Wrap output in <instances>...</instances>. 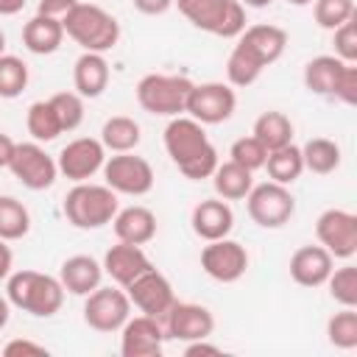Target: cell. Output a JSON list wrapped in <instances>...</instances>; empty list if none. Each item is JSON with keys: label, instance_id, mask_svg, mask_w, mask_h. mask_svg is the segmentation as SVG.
<instances>
[{"label": "cell", "instance_id": "cell-1", "mask_svg": "<svg viewBox=\"0 0 357 357\" xmlns=\"http://www.w3.org/2000/svg\"><path fill=\"white\" fill-rule=\"evenodd\" d=\"M165 151L181 176L201 181L218 167V148L209 142L204 126L190 114H176L165 126Z\"/></svg>", "mask_w": 357, "mask_h": 357}, {"label": "cell", "instance_id": "cell-2", "mask_svg": "<svg viewBox=\"0 0 357 357\" xmlns=\"http://www.w3.org/2000/svg\"><path fill=\"white\" fill-rule=\"evenodd\" d=\"M6 296L11 307L33 315V318H50L64 304V287L59 276L42 273V271H11L6 279Z\"/></svg>", "mask_w": 357, "mask_h": 357}, {"label": "cell", "instance_id": "cell-3", "mask_svg": "<svg viewBox=\"0 0 357 357\" xmlns=\"http://www.w3.org/2000/svg\"><path fill=\"white\" fill-rule=\"evenodd\" d=\"M61 25H64V33L81 50H89V53H106L120 42V22L114 20V14H109L95 3L78 0L67 11Z\"/></svg>", "mask_w": 357, "mask_h": 357}, {"label": "cell", "instance_id": "cell-4", "mask_svg": "<svg viewBox=\"0 0 357 357\" xmlns=\"http://www.w3.org/2000/svg\"><path fill=\"white\" fill-rule=\"evenodd\" d=\"M64 218L81 231L100 229L112 223L117 215V192L106 184H92V181H75V187L64 195Z\"/></svg>", "mask_w": 357, "mask_h": 357}, {"label": "cell", "instance_id": "cell-5", "mask_svg": "<svg viewBox=\"0 0 357 357\" xmlns=\"http://www.w3.org/2000/svg\"><path fill=\"white\" fill-rule=\"evenodd\" d=\"M187 22L212 36L237 39L245 31V6L240 0H173Z\"/></svg>", "mask_w": 357, "mask_h": 357}, {"label": "cell", "instance_id": "cell-6", "mask_svg": "<svg viewBox=\"0 0 357 357\" xmlns=\"http://www.w3.org/2000/svg\"><path fill=\"white\" fill-rule=\"evenodd\" d=\"M192 81L184 75H165V73H148L137 84V103L156 117H176L184 114L187 98H190Z\"/></svg>", "mask_w": 357, "mask_h": 357}, {"label": "cell", "instance_id": "cell-7", "mask_svg": "<svg viewBox=\"0 0 357 357\" xmlns=\"http://www.w3.org/2000/svg\"><path fill=\"white\" fill-rule=\"evenodd\" d=\"M245 209H248V218L257 226H262V229H282L296 215V198H293L290 187L276 184V181L268 178V181L254 184L248 190Z\"/></svg>", "mask_w": 357, "mask_h": 357}, {"label": "cell", "instance_id": "cell-8", "mask_svg": "<svg viewBox=\"0 0 357 357\" xmlns=\"http://www.w3.org/2000/svg\"><path fill=\"white\" fill-rule=\"evenodd\" d=\"M103 184L112 187L117 195H148L153 190V167L148 159L126 151V153H114V156H106L103 167Z\"/></svg>", "mask_w": 357, "mask_h": 357}, {"label": "cell", "instance_id": "cell-9", "mask_svg": "<svg viewBox=\"0 0 357 357\" xmlns=\"http://www.w3.org/2000/svg\"><path fill=\"white\" fill-rule=\"evenodd\" d=\"M131 318V301L128 293L117 287H95L89 296H84V324L95 332H120L123 324Z\"/></svg>", "mask_w": 357, "mask_h": 357}, {"label": "cell", "instance_id": "cell-10", "mask_svg": "<svg viewBox=\"0 0 357 357\" xmlns=\"http://www.w3.org/2000/svg\"><path fill=\"white\" fill-rule=\"evenodd\" d=\"M237 109V95L229 84L220 81H206V84H192L184 114L198 120L201 126H218L226 123Z\"/></svg>", "mask_w": 357, "mask_h": 357}, {"label": "cell", "instance_id": "cell-11", "mask_svg": "<svg viewBox=\"0 0 357 357\" xmlns=\"http://www.w3.org/2000/svg\"><path fill=\"white\" fill-rule=\"evenodd\" d=\"M8 170L14 173V178L22 187H28L33 192L53 187V181L59 176L56 159L42 148V142H17L11 162H8Z\"/></svg>", "mask_w": 357, "mask_h": 357}, {"label": "cell", "instance_id": "cell-12", "mask_svg": "<svg viewBox=\"0 0 357 357\" xmlns=\"http://www.w3.org/2000/svg\"><path fill=\"white\" fill-rule=\"evenodd\" d=\"M318 243L335 259H351L357 254V215L349 209H324L315 220Z\"/></svg>", "mask_w": 357, "mask_h": 357}, {"label": "cell", "instance_id": "cell-13", "mask_svg": "<svg viewBox=\"0 0 357 357\" xmlns=\"http://www.w3.org/2000/svg\"><path fill=\"white\" fill-rule=\"evenodd\" d=\"M201 268L209 279L220 282V284H231L237 279L245 276L248 271V251L243 243L231 240V237H220V240H209L201 251Z\"/></svg>", "mask_w": 357, "mask_h": 357}, {"label": "cell", "instance_id": "cell-14", "mask_svg": "<svg viewBox=\"0 0 357 357\" xmlns=\"http://www.w3.org/2000/svg\"><path fill=\"white\" fill-rule=\"evenodd\" d=\"M128 293V301L131 307H137L142 315H153V318H165V312L173 307L176 301V293H173V284L170 279L156 271V268H148L145 273H139L134 282H128L123 287Z\"/></svg>", "mask_w": 357, "mask_h": 357}, {"label": "cell", "instance_id": "cell-15", "mask_svg": "<svg viewBox=\"0 0 357 357\" xmlns=\"http://www.w3.org/2000/svg\"><path fill=\"white\" fill-rule=\"evenodd\" d=\"M162 326H165V335L170 340H181V343L204 340V337H209L215 332V315L204 304L178 301L176 298L173 307L165 312Z\"/></svg>", "mask_w": 357, "mask_h": 357}, {"label": "cell", "instance_id": "cell-16", "mask_svg": "<svg viewBox=\"0 0 357 357\" xmlns=\"http://www.w3.org/2000/svg\"><path fill=\"white\" fill-rule=\"evenodd\" d=\"M103 162H106V148L95 137H78L67 142L56 156L59 173L70 181H89L103 167Z\"/></svg>", "mask_w": 357, "mask_h": 357}, {"label": "cell", "instance_id": "cell-17", "mask_svg": "<svg viewBox=\"0 0 357 357\" xmlns=\"http://www.w3.org/2000/svg\"><path fill=\"white\" fill-rule=\"evenodd\" d=\"M167 335L159 318L131 315L120 329V354L123 357H159Z\"/></svg>", "mask_w": 357, "mask_h": 357}, {"label": "cell", "instance_id": "cell-18", "mask_svg": "<svg viewBox=\"0 0 357 357\" xmlns=\"http://www.w3.org/2000/svg\"><path fill=\"white\" fill-rule=\"evenodd\" d=\"M103 273L114 282V284H120V287H126L128 282H134L139 273H145L148 268H153V262L148 259V254L142 251V245H134V243H123V240H117V245H112L106 254H103Z\"/></svg>", "mask_w": 357, "mask_h": 357}, {"label": "cell", "instance_id": "cell-19", "mask_svg": "<svg viewBox=\"0 0 357 357\" xmlns=\"http://www.w3.org/2000/svg\"><path fill=\"white\" fill-rule=\"evenodd\" d=\"M335 268V257L318 243V245H301L290 257V279L301 287H321L326 284L329 273Z\"/></svg>", "mask_w": 357, "mask_h": 357}, {"label": "cell", "instance_id": "cell-20", "mask_svg": "<svg viewBox=\"0 0 357 357\" xmlns=\"http://www.w3.org/2000/svg\"><path fill=\"white\" fill-rule=\"evenodd\" d=\"M237 45H243L262 67H271L273 61L282 59L284 47H287V31L271 22H259V25H245V31L237 36Z\"/></svg>", "mask_w": 357, "mask_h": 357}, {"label": "cell", "instance_id": "cell-21", "mask_svg": "<svg viewBox=\"0 0 357 357\" xmlns=\"http://www.w3.org/2000/svg\"><path fill=\"white\" fill-rule=\"evenodd\" d=\"M190 223H192V231L201 237V240H220V237H229L231 229H234V212L229 206V201L223 198H204L192 206V215H190Z\"/></svg>", "mask_w": 357, "mask_h": 357}, {"label": "cell", "instance_id": "cell-22", "mask_svg": "<svg viewBox=\"0 0 357 357\" xmlns=\"http://www.w3.org/2000/svg\"><path fill=\"white\" fill-rule=\"evenodd\" d=\"M100 279H103V265L89 254H73L59 268V282L64 293H73L81 298L89 296L95 287H100Z\"/></svg>", "mask_w": 357, "mask_h": 357}, {"label": "cell", "instance_id": "cell-23", "mask_svg": "<svg viewBox=\"0 0 357 357\" xmlns=\"http://www.w3.org/2000/svg\"><path fill=\"white\" fill-rule=\"evenodd\" d=\"M112 81V70L103 53L84 50L73 64V86L81 98H100Z\"/></svg>", "mask_w": 357, "mask_h": 357}, {"label": "cell", "instance_id": "cell-24", "mask_svg": "<svg viewBox=\"0 0 357 357\" xmlns=\"http://www.w3.org/2000/svg\"><path fill=\"white\" fill-rule=\"evenodd\" d=\"M112 229L114 237L123 243H134V245H145L156 237V215L148 206H126L117 209V215L112 218Z\"/></svg>", "mask_w": 357, "mask_h": 357}, {"label": "cell", "instance_id": "cell-25", "mask_svg": "<svg viewBox=\"0 0 357 357\" xmlns=\"http://www.w3.org/2000/svg\"><path fill=\"white\" fill-rule=\"evenodd\" d=\"M64 25L56 17H45V14H33L25 25H22V45L36 53V56H50L61 47L64 42Z\"/></svg>", "mask_w": 357, "mask_h": 357}, {"label": "cell", "instance_id": "cell-26", "mask_svg": "<svg viewBox=\"0 0 357 357\" xmlns=\"http://www.w3.org/2000/svg\"><path fill=\"white\" fill-rule=\"evenodd\" d=\"M349 61L337 59L335 53H324V56H315L304 64V86L312 92V95H321V98H335V89H337V81L343 75Z\"/></svg>", "mask_w": 357, "mask_h": 357}, {"label": "cell", "instance_id": "cell-27", "mask_svg": "<svg viewBox=\"0 0 357 357\" xmlns=\"http://www.w3.org/2000/svg\"><path fill=\"white\" fill-rule=\"evenodd\" d=\"M209 178H212L215 195L223 198V201H240L254 187V173L245 170L243 165L231 162V159L229 162H218V167H215V173Z\"/></svg>", "mask_w": 357, "mask_h": 357}, {"label": "cell", "instance_id": "cell-28", "mask_svg": "<svg viewBox=\"0 0 357 357\" xmlns=\"http://www.w3.org/2000/svg\"><path fill=\"white\" fill-rule=\"evenodd\" d=\"M142 139V128L134 117L128 114H114L103 123L100 128V142L106 151L112 153H126V151H134Z\"/></svg>", "mask_w": 357, "mask_h": 357}, {"label": "cell", "instance_id": "cell-29", "mask_svg": "<svg viewBox=\"0 0 357 357\" xmlns=\"http://www.w3.org/2000/svg\"><path fill=\"white\" fill-rule=\"evenodd\" d=\"M293 120L284 114V112H262L257 120H254V137L268 148V151H276L282 145H290L293 142Z\"/></svg>", "mask_w": 357, "mask_h": 357}, {"label": "cell", "instance_id": "cell-30", "mask_svg": "<svg viewBox=\"0 0 357 357\" xmlns=\"http://www.w3.org/2000/svg\"><path fill=\"white\" fill-rule=\"evenodd\" d=\"M301 159H304V170L315 176H329L340 167V145L326 137H312L301 145Z\"/></svg>", "mask_w": 357, "mask_h": 357}, {"label": "cell", "instance_id": "cell-31", "mask_svg": "<svg viewBox=\"0 0 357 357\" xmlns=\"http://www.w3.org/2000/svg\"><path fill=\"white\" fill-rule=\"evenodd\" d=\"M271 176V181L290 187L301 173H304V159H301V148L298 145H282L276 151H268V159L262 165Z\"/></svg>", "mask_w": 357, "mask_h": 357}, {"label": "cell", "instance_id": "cell-32", "mask_svg": "<svg viewBox=\"0 0 357 357\" xmlns=\"http://www.w3.org/2000/svg\"><path fill=\"white\" fill-rule=\"evenodd\" d=\"M25 128L33 137V142H53L59 134H64L61 131V123L56 117V109L50 106V100H33L28 106Z\"/></svg>", "mask_w": 357, "mask_h": 357}, {"label": "cell", "instance_id": "cell-33", "mask_svg": "<svg viewBox=\"0 0 357 357\" xmlns=\"http://www.w3.org/2000/svg\"><path fill=\"white\" fill-rule=\"evenodd\" d=\"M31 231V212L14 195H0V240H22Z\"/></svg>", "mask_w": 357, "mask_h": 357}, {"label": "cell", "instance_id": "cell-34", "mask_svg": "<svg viewBox=\"0 0 357 357\" xmlns=\"http://www.w3.org/2000/svg\"><path fill=\"white\" fill-rule=\"evenodd\" d=\"M262 64L243 47V45H234L229 59H226V78H229V86H251L259 75H262Z\"/></svg>", "mask_w": 357, "mask_h": 357}, {"label": "cell", "instance_id": "cell-35", "mask_svg": "<svg viewBox=\"0 0 357 357\" xmlns=\"http://www.w3.org/2000/svg\"><path fill=\"white\" fill-rule=\"evenodd\" d=\"M326 340L343 351L357 346V312H354V307H343L340 312H335L326 321Z\"/></svg>", "mask_w": 357, "mask_h": 357}, {"label": "cell", "instance_id": "cell-36", "mask_svg": "<svg viewBox=\"0 0 357 357\" xmlns=\"http://www.w3.org/2000/svg\"><path fill=\"white\" fill-rule=\"evenodd\" d=\"M28 86V64L20 56L3 53L0 56V98H17Z\"/></svg>", "mask_w": 357, "mask_h": 357}, {"label": "cell", "instance_id": "cell-37", "mask_svg": "<svg viewBox=\"0 0 357 357\" xmlns=\"http://www.w3.org/2000/svg\"><path fill=\"white\" fill-rule=\"evenodd\" d=\"M326 287L340 307H357V268L351 262H346L343 268H332Z\"/></svg>", "mask_w": 357, "mask_h": 357}, {"label": "cell", "instance_id": "cell-38", "mask_svg": "<svg viewBox=\"0 0 357 357\" xmlns=\"http://www.w3.org/2000/svg\"><path fill=\"white\" fill-rule=\"evenodd\" d=\"M315 8V22L318 28L324 31H335L337 25H343L346 20L357 17V8H354V0H312Z\"/></svg>", "mask_w": 357, "mask_h": 357}, {"label": "cell", "instance_id": "cell-39", "mask_svg": "<svg viewBox=\"0 0 357 357\" xmlns=\"http://www.w3.org/2000/svg\"><path fill=\"white\" fill-rule=\"evenodd\" d=\"M47 100L56 109V117L61 123V131H75L84 123V98L78 92H56Z\"/></svg>", "mask_w": 357, "mask_h": 357}, {"label": "cell", "instance_id": "cell-40", "mask_svg": "<svg viewBox=\"0 0 357 357\" xmlns=\"http://www.w3.org/2000/svg\"><path fill=\"white\" fill-rule=\"evenodd\" d=\"M229 159L231 162H237V165H243L245 170H259L262 165H265V159H268V148L251 134V137H240V139H234L231 142V148H229Z\"/></svg>", "mask_w": 357, "mask_h": 357}, {"label": "cell", "instance_id": "cell-41", "mask_svg": "<svg viewBox=\"0 0 357 357\" xmlns=\"http://www.w3.org/2000/svg\"><path fill=\"white\" fill-rule=\"evenodd\" d=\"M332 45H335V56L349 61V64H357V17L346 20L343 25H337L332 31Z\"/></svg>", "mask_w": 357, "mask_h": 357}, {"label": "cell", "instance_id": "cell-42", "mask_svg": "<svg viewBox=\"0 0 357 357\" xmlns=\"http://www.w3.org/2000/svg\"><path fill=\"white\" fill-rule=\"evenodd\" d=\"M3 357H47V349L42 343L25 340V337H14L0 349Z\"/></svg>", "mask_w": 357, "mask_h": 357}, {"label": "cell", "instance_id": "cell-43", "mask_svg": "<svg viewBox=\"0 0 357 357\" xmlns=\"http://www.w3.org/2000/svg\"><path fill=\"white\" fill-rule=\"evenodd\" d=\"M335 98L346 106L357 103V64H346L340 81H337V89H335Z\"/></svg>", "mask_w": 357, "mask_h": 357}, {"label": "cell", "instance_id": "cell-44", "mask_svg": "<svg viewBox=\"0 0 357 357\" xmlns=\"http://www.w3.org/2000/svg\"><path fill=\"white\" fill-rule=\"evenodd\" d=\"M78 0H39L36 6V14H45V17H56V20H64L67 11L75 6Z\"/></svg>", "mask_w": 357, "mask_h": 357}, {"label": "cell", "instance_id": "cell-45", "mask_svg": "<svg viewBox=\"0 0 357 357\" xmlns=\"http://www.w3.org/2000/svg\"><path fill=\"white\" fill-rule=\"evenodd\" d=\"M131 3H134V8H137L139 14H148V17L165 14V11L173 6V0H131Z\"/></svg>", "mask_w": 357, "mask_h": 357}, {"label": "cell", "instance_id": "cell-46", "mask_svg": "<svg viewBox=\"0 0 357 357\" xmlns=\"http://www.w3.org/2000/svg\"><path fill=\"white\" fill-rule=\"evenodd\" d=\"M201 354H220V346L206 343V337L204 340H190L184 346V357H201Z\"/></svg>", "mask_w": 357, "mask_h": 357}, {"label": "cell", "instance_id": "cell-47", "mask_svg": "<svg viewBox=\"0 0 357 357\" xmlns=\"http://www.w3.org/2000/svg\"><path fill=\"white\" fill-rule=\"evenodd\" d=\"M11 268H14V251H11L8 240H0V282L8 279Z\"/></svg>", "mask_w": 357, "mask_h": 357}, {"label": "cell", "instance_id": "cell-48", "mask_svg": "<svg viewBox=\"0 0 357 357\" xmlns=\"http://www.w3.org/2000/svg\"><path fill=\"white\" fill-rule=\"evenodd\" d=\"M14 139L8 137V134H3L0 131V167H8V162H11V153H14Z\"/></svg>", "mask_w": 357, "mask_h": 357}, {"label": "cell", "instance_id": "cell-49", "mask_svg": "<svg viewBox=\"0 0 357 357\" xmlns=\"http://www.w3.org/2000/svg\"><path fill=\"white\" fill-rule=\"evenodd\" d=\"M28 0H0V17H14L25 8Z\"/></svg>", "mask_w": 357, "mask_h": 357}, {"label": "cell", "instance_id": "cell-50", "mask_svg": "<svg viewBox=\"0 0 357 357\" xmlns=\"http://www.w3.org/2000/svg\"><path fill=\"white\" fill-rule=\"evenodd\" d=\"M11 321V301L8 296H0V329H6Z\"/></svg>", "mask_w": 357, "mask_h": 357}, {"label": "cell", "instance_id": "cell-51", "mask_svg": "<svg viewBox=\"0 0 357 357\" xmlns=\"http://www.w3.org/2000/svg\"><path fill=\"white\" fill-rule=\"evenodd\" d=\"M245 8H265V6H271L273 0H240Z\"/></svg>", "mask_w": 357, "mask_h": 357}, {"label": "cell", "instance_id": "cell-52", "mask_svg": "<svg viewBox=\"0 0 357 357\" xmlns=\"http://www.w3.org/2000/svg\"><path fill=\"white\" fill-rule=\"evenodd\" d=\"M287 3H290V6H310L312 0H287Z\"/></svg>", "mask_w": 357, "mask_h": 357}, {"label": "cell", "instance_id": "cell-53", "mask_svg": "<svg viewBox=\"0 0 357 357\" xmlns=\"http://www.w3.org/2000/svg\"><path fill=\"white\" fill-rule=\"evenodd\" d=\"M3 53H6V33L0 31V56H3Z\"/></svg>", "mask_w": 357, "mask_h": 357}]
</instances>
